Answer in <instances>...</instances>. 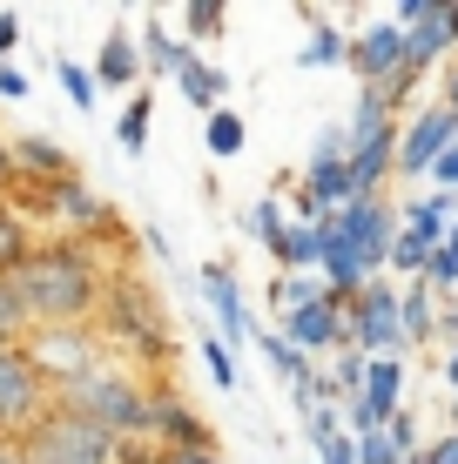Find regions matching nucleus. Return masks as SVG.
I'll return each mask as SVG.
<instances>
[{
  "mask_svg": "<svg viewBox=\"0 0 458 464\" xmlns=\"http://www.w3.org/2000/svg\"><path fill=\"white\" fill-rule=\"evenodd\" d=\"M7 290L34 330H74V324H94L108 269L94 263V249L68 243V236H47V243L27 249V263L7 276Z\"/></svg>",
  "mask_w": 458,
  "mask_h": 464,
  "instance_id": "f257e3e1",
  "label": "nucleus"
},
{
  "mask_svg": "<svg viewBox=\"0 0 458 464\" xmlns=\"http://www.w3.org/2000/svg\"><path fill=\"white\" fill-rule=\"evenodd\" d=\"M94 337L115 350L122 363H135L141 377H169V357H176V337H169V303L155 296L129 263L108 269L102 310H94Z\"/></svg>",
  "mask_w": 458,
  "mask_h": 464,
  "instance_id": "f03ea898",
  "label": "nucleus"
},
{
  "mask_svg": "<svg viewBox=\"0 0 458 464\" xmlns=\"http://www.w3.org/2000/svg\"><path fill=\"white\" fill-rule=\"evenodd\" d=\"M149 391H155V377H141L135 363H122L115 350H108V357L88 363L74 383H61L54 404L74 411V418H88V424H102L115 444H135V438H149Z\"/></svg>",
  "mask_w": 458,
  "mask_h": 464,
  "instance_id": "7ed1b4c3",
  "label": "nucleus"
},
{
  "mask_svg": "<svg viewBox=\"0 0 458 464\" xmlns=\"http://www.w3.org/2000/svg\"><path fill=\"white\" fill-rule=\"evenodd\" d=\"M344 68L365 82V94H385L391 108H404V94L424 82V74L412 68V34H404L391 14L371 21L365 34H351V61H344Z\"/></svg>",
  "mask_w": 458,
  "mask_h": 464,
  "instance_id": "20e7f679",
  "label": "nucleus"
},
{
  "mask_svg": "<svg viewBox=\"0 0 458 464\" xmlns=\"http://www.w3.org/2000/svg\"><path fill=\"white\" fill-rule=\"evenodd\" d=\"M21 458L27 464H122V444L108 438L102 424L74 418V411H47V418L21 438Z\"/></svg>",
  "mask_w": 458,
  "mask_h": 464,
  "instance_id": "39448f33",
  "label": "nucleus"
},
{
  "mask_svg": "<svg viewBox=\"0 0 458 464\" xmlns=\"http://www.w3.org/2000/svg\"><path fill=\"white\" fill-rule=\"evenodd\" d=\"M47 411H54V383L41 377L27 343H7L0 350V444H21Z\"/></svg>",
  "mask_w": 458,
  "mask_h": 464,
  "instance_id": "423d86ee",
  "label": "nucleus"
},
{
  "mask_svg": "<svg viewBox=\"0 0 458 464\" xmlns=\"http://www.w3.org/2000/svg\"><path fill=\"white\" fill-rule=\"evenodd\" d=\"M324 236H330V243H344L351 256H365L371 276H385V269H391V243H398V202H385V196L344 202V209L324 216Z\"/></svg>",
  "mask_w": 458,
  "mask_h": 464,
  "instance_id": "0eeeda50",
  "label": "nucleus"
},
{
  "mask_svg": "<svg viewBox=\"0 0 458 464\" xmlns=\"http://www.w3.org/2000/svg\"><path fill=\"white\" fill-rule=\"evenodd\" d=\"M344 324H351V350H365V357H404V316H398V283L377 276L371 290H357L344 303Z\"/></svg>",
  "mask_w": 458,
  "mask_h": 464,
  "instance_id": "6e6552de",
  "label": "nucleus"
},
{
  "mask_svg": "<svg viewBox=\"0 0 458 464\" xmlns=\"http://www.w3.org/2000/svg\"><path fill=\"white\" fill-rule=\"evenodd\" d=\"M149 444L155 451H216V430L196 418V404L169 377H155L149 391Z\"/></svg>",
  "mask_w": 458,
  "mask_h": 464,
  "instance_id": "1a4fd4ad",
  "label": "nucleus"
},
{
  "mask_svg": "<svg viewBox=\"0 0 458 464\" xmlns=\"http://www.w3.org/2000/svg\"><path fill=\"white\" fill-rule=\"evenodd\" d=\"M27 357H34L41 377L61 391V383H74L88 363H102L108 343L94 337V324H74V330H27Z\"/></svg>",
  "mask_w": 458,
  "mask_h": 464,
  "instance_id": "9d476101",
  "label": "nucleus"
},
{
  "mask_svg": "<svg viewBox=\"0 0 458 464\" xmlns=\"http://www.w3.org/2000/svg\"><path fill=\"white\" fill-rule=\"evenodd\" d=\"M391 21L412 34V68L418 74H432L438 54L458 47V0H404V7H391Z\"/></svg>",
  "mask_w": 458,
  "mask_h": 464,
  "instance_id": "9b49d317",
  "label": "nucleus"
},
{
  "mask_svg": "<svg viewBox=\"0 0 458 464\" xmlns=\"http://www.w3.org/2000/svg\"><path fill=\"white\" fill-rule=\"evenodd\" d=\"M14 149V196H47V188H61V182H82V169H74V155L61 149L54 135H14L7 141Z\"/></svg>",
  "mask_w": 458,
  "mask_h": 464,
  "instance_id": "f8f14e48",
  "label": "nucleus"
},
{
  "mask_svg": "<svg viewBox=\"0 0 458 464\" xmlns=\"http://www.w3.org/2000/svg\"><path fill=\"white\" fill-rule=\"evenodd\" d=\"M202 303H210V316H216V337L229 343V357H243L249 337H257V324H249V303L243 290H236V269L229 263H202Z\"/></svg>",
  "mask_w": 458,
  "mask_h": 464,
  "instance_id": "ddd939ff",
  "label": "nucleus"
},
{
  "mask_svg": "<svg viewBox=\"0 0 458 464\" xmlns=\"http://www.w3.org/2000/svg\"><path fill=\"white\" fill-rule=\"evenodd\" d=\"M277 337L317 363V357H337V350H351V324H344V310L324 296V303H310V310H297V316H277Z\"/></svg>",
  "mask_w": 458,
  "mask_h": 464,
  "instance_id": "4468645a",
  "label": "nucleus"
},
{
  "mask_svg": "<svg viewBox=\"0 0 458 464\" xmlns=\"http://www.w3.org/2000/svg\"><path fill=\"white\" fill-rule=\"evenodd\" d=\"M445 149H458V115H445V108L432 102L398 128V175H432V162Z\"/></svg>",
  "mask_w": 458,
  "mask_h": 464,
  "instance_id": "2eb2a0df",
  "label": "nucleus"
},
{
  "mask_svg": "<svg viewBox=\"0 0 458 464\" xmlns=\"http://www.w3.org/2000/svg\"><path fill=\"white\" fill-rule=\"evenodd\" d=\"M452 222H458V196H445V188L398 202V229H404V236H418V243H445Z\"/></svg>",
  "mask_w": 458,
  "mask_h": 464,
  "instance_id": "dca6fc26",
  "label": "nucleus"
},
{
  "mask_svg": "<svg viewBox=\"0 0 458 464\" xmlns=\"http://www.w3.org/2000/svg\"><path fill=\"white\" fill-rule=\"evenodd\" d=\"M270 263H277V276H310L324 263V222H283Z\"/></svg>",
  "mask_w": 458,
  "mask_h": 464,
  "instance_id": "f3484780",
  "label": "nucleus"
},
{
  "mask_svg": "<svg viewBox=\"0 0 458 464\" xmlns=\"http://www.w3.org/2000/svg\"><path fill=\"white\" fill-rule=\"evenodd\" d=\"M176 94H182L189 108H202V115H216V108H229V74L216 68V61L189 54L182 68H176Z\"/></svg>",
  "mask_w": 458,
  "mask_h": 464,
  "instance_id": "a211bd4d",
  "label": "nucleus"
},
{
  "mask_svg": "<svg viewBox=\"0 0 458 464\" xmlns=\"http://www.w3.org/2000/svg\"><path fill=\"white\" fill-rule=\"evenodd\" d=\"M141 82V47L135 34H102V47H94V88H135Z\"/></svg>",
  "mask_w": 458,
  "mask_h": 464,
  "instance_id": "6ab92c4d",
  "label": "nucleus"
},
{
  "mask_svg": "<svg viewBox=\"0 0 458 464\" xmlns=\"http://www.w3.org/2000/svg\"><path fill=\"white\" fill-rule=\"evenodd\" d=\"M438 296L432 283H404L398 290V316H404V343H432L438 337Z\"/></svg>",
  "mask_w": 458,
  "mask_h": 464,
  "instance_id": "aec40b11",
  "label": "nucleus"
},
{
  "mask_svg": "<svg viewBox=\"0 0 458 464\" xmlns=\"http://www.w3.org/2000/svg\"><path fill=\"white\" fill-rule=\"evenodd\" d=\"M135 47H141V74H176L189 54H196V47L189 41H176L169 34L162 21H141V34H135Z\"/></svg>",
  "mask_w": 458,
  "mask_h": 464,
  "instance_id": "412c9836",
  "label": "nucleus"
},
{
  "mask_svg": "<svg viewBox=\"0 0 458 464\" xmlns=\"http://www.w3.org/2000/svg\"><path fill=\"white\" fill-rule=\"evenodd\" d=\"M41 236L27 229V216L14 209V202H0V276H14V269L27 263V249H34Z\"/></svg>",
  "mask_w": 458,
  "mask_h": 464,
  "instance_id": "4be33fe9",
  "label": "nucleus"
},
{
  "mask_svg": "<svg viewBox=\"0 0 458 464\" xmlns=\"http://www.w3.org/2000/svg\"><path fill=\"white\" fill-rule=\"evenodd\" d=\"M330 290H324V276L310 269V276H277L270 283V310L277 316H297V310H310V303H324Z\"/></svg>",
  "mask_w": 458,
  "mask_h": 464,
  "instance_id": "5701e85b",
  "label": "nucleus"
},
{
  "mask_svg": "<svg viewBox=\"0 0 458 464\" xmlns=\"http://www.w3.org/2000/svg\"><path fill=\"white\" fill-rule=\"evenodd\" d=\"M344 61H351V41H344L330 21H317V27H310V41L297 47V68H344Z\"/></svg>",
  "mask_w": 458,
  "mask_h": 464,
  "instance_id": "b1692460",
  "label": "nucleus"
},
{
  "mask_svg": "<svg viewBox=\"0 0 458 464\" xmlns=\"http://www.w3.org/2000/svg\"><path fill=\"white\" fill-rule=\"evenodd\" d=\"M243 141H249L243 115H236V108H216V115H210V135H202V149H210L216 162H236V155H243Z\"/></svg>",
  "mask_w": 458,
  "mask_h": 464,
  "instance_id": "393cba45",
  "label": "nucleus"
},
{
  "mask_svg": "<svg viewBox=\"0 0 458 464\" xmlns=\"http://www.w3.org/2000/svg\"><path fill=\"white\" fill-rule=\"evenodd\" d=\"M182 34H189V47H196V41H223L229 34V7H216V0H189V7H182Z\"/></svg>",
  "mask_w": 458,
  "mask_h": 464,
  "instance_id": "a878e982",
  "label": "nucleus"
},
{
  "mask_svg": "<svg viewBox=\"0 0 458 464\" xmlns=\"http://www.w3.org/2000/svg\"><path fill=\"white\" fill-rule=\"evenodd\" d=\"M149 115H155V102H149V94H129V108H122V121H115L122 155H141V149H149Z\"/></svg>",
  "mask_w": 458,
  "mask_h": 464,
  "instance_id": "bb28decb",
  "label": "nucleus"
},
{
  "mask_svg": "<svg viewBox=\"0 0 458 464\" xmlns=\"http://www.w3.org/2000/svg\"><path fill=\"white\" fill-rule=\"evenodd\" d=\"M54 74H61V88H68V102L82 108V115H94V102H102V88H94V68H82V61L61 54V61H54Z\"/></svg>",
  "mask_w": 458,
  "mask_h": 464,
  "instance_id": "cd10ccee",
  "label": "nucleus"
},
{
  "mask_svg": "<svg viewBox=\"0 0 458 464\" xmlns=\"http://www.w3.org/2000/svg\"><path fill=\"white\" fill-rule=\"evenodd\" d=\"M243 229L257 236L263 249H277V236H283V202H277V196H257V202L243 209Z\"/></svg>",
  "mask_w": 458,
  "mask_h": 464,
  "instance_id": "c85d7f7f",
  "label": "nucleus"
},
{
  "mask_svg": "<svg viewBox=\"0 0 458 464\" xmlns=\"http://www.w3.org/2000/svg\"><path fill=\"white\" fill-rule=\"evenodd\" d=\"M351 444H357V464H412L391 430H365V438H351Z\"/></svg>",
  "mask_w": 458,
  "mask_h": 464,
  "instance_id": "c756f323",
  "label": "nucleus"
},
{
  "mask_svg": "<svg viewBox=\"0 0 458 464\" xmlns=\"http://www.w3.org/2000/svg\"><path fill=\"white\" fill-rule=\"evenodd\" d=\"M27 316H21V303H14V290H7V276H0V350L7 343H27Z\"/></svg>",
  "mask_w": 458,
  "mask_h": 464,
  "instance_id": "7c9ffc66",
  "label": "nucleus"
},
{
  "mask_svg": "<svg viewBox=\"0 0 458 464\" xmlns=\"http://www.w3.org/2000/svg\"><path fill=\"white\" fill-rule=\"evenodd\" d=\"M424 283H432L438 296L458 290V243H438V249H432V269H424Z\"/></svg>",
  "mask_w": 458,
  "mask_h": 464,
  "instance_id": "2f4dec72",
  "label": "nucleus"
},
{
  "mask_svg": "<svg viewBox=\"0 0 458 464\" xmlns=\"http://www.w3.org/2000/svg\"><path fill=\"white\" fill-rule=\"evenodd\" d=\"M202 363H210V377L223 383V391H236V383H243V371H236V357H229L223 337H202Z\"/></svg>",
  "mask_w": 458,
  "mask_h": 464,
  "instance_id": "473e14b6",
  "label": "nucleus"
},
{
  "mask_svg": "<svg viewBox=\"0 0 458 464\" xmlns=\"http://www.w3.org/2000/svg\"><path fill=\"white\" fill-rule=\"evenodd\" d=\"M412 464H458V430H445V438H432Z\"/></svg>",
  "mask_w": 458,
  "mask_h": 464,
  "instance_id": "72a5a7b5",
  "label": "nucleus"
},
{
  "mask_svg": "<svg viewBox=\"0 0 458 464\" xmlns=\"http://www.w3.org/2000/svg\"><path fill=\"white\" fill-rule=\"evenodd\" d=\"M21 34H27V21H21L14 7H0V61H7L14 47H21Z\"/></svg>",
  "mask_w": 458,
  "mask_h": 464,
  "instance_id": "f704fd0d",
  "label": "nucleus"
},
{
  "mask_svg": "<svg viewBox=\"0 0 458 464\" xmlns=\"http://www.w3.org/2000/svg\"><path fill=\"white\" fill-rule=\"evenodd\" d=\"M432 182L445 188V196H458V149H445V155L432 162Z\"/></svg>",
  "mask_w": 458,
  "mask_h": 464,
  "instance_id": "c9c22d12",
  "label": "nucleus"
},
{
  "mask_svg": "<svg viewBox=\"0 0 458 464\" xmlns=\"http://www.w3.org/2000/svg\"><path fill=\"white\" fill-rule=\"evenodd\" d=\"M21 94H27V74L14 61H0V102H21Z\"/></svg>",
  "mask_w": 458,
  "mask_h": 464,
  "instance_id": "e433bc0d",
  "label": "nucleus"
},
{
  "mask_svg": "<svg viewBox=\"0 0 458 464\" xmlns=\"http://www.w3.org/2000/svg\"><path fill=\"white\" fill-rule=\"evenodd\" d=\"M14 196V149H7V135H0V202Z\"/></svg>",
  "mask_w": 458,
  "mask_h": 464,
  "instance_id": "4c0bfd02",
  "label": "nucleus"
},
{
  "mask_svg": "<svg viewBox=\"0 0 458 464\" xmlns=\"http://www.w3.org/2000/svg\"><path fill=\"white\" fill-rule=\"evenodd\" d=\"M162 464H223L216 451H162Z\"/></svg>",
  "mask_w": 458,
  "mask_h": 464,
  "instance_id": "58836bf2",
  "label": "nucleus"
},
{
  "mask_svg": "<svg viewBox=\"0 0 458 464\" xmlns=\"http://www.w3.org/2000/svg\"><path fill=\"white\" fill-rule=\"evenodd\" d=\"M438 108H445V115H458V68L445 74V94H438Z\"/></svg>",
  "mask_w": 458,
  "mask_h": 464,
  "instance_id": "ea45409f",
  "label": "nucleus"
},
{
  "mask_svg": "<svg viewBox=\"0 0 458 464\" xmlns=\"http://www.w3.org/2000/svg\"><path fill=\"white\" fill-rule=\"evenodd\" d=\"M438 371H445V391L458 397V350H445V357H438Z\"/></svg>",
  "mask_w": 458,
  "mask_h": 464,
  "instance_id": "a19ab883",
  "label": "nucleus"
},
{
  "mask_svg": "<svg viewBox=\"0 0 458 464\" xmlns=\"http://www.w3.org/2000/svg\"><path fill=\"white\" fill-rule=\"evenodd\" d=\"M0 464H27V458H21V444H0Z\"/></svg>",
  "mask_w": 458,
  "mask_h": 464,
  "instance_id": "79ce46f5",
  "label": "nucleus"
},
{
  "mask_svg": "<svg viewBox=\"0 0 458 464\" xmlns=\"http://www.w3.org/2000/svg\"><path fill=\"white\" fill-rule=\"evenodd\" d=\"M445 243H458V222H452V236H445Z\"/></svg>",
  "mask_w": 458,
  "mask_h": 464,
  "instance_id": "37998d69",
  "label": "nucleus"
}]
</instances>
